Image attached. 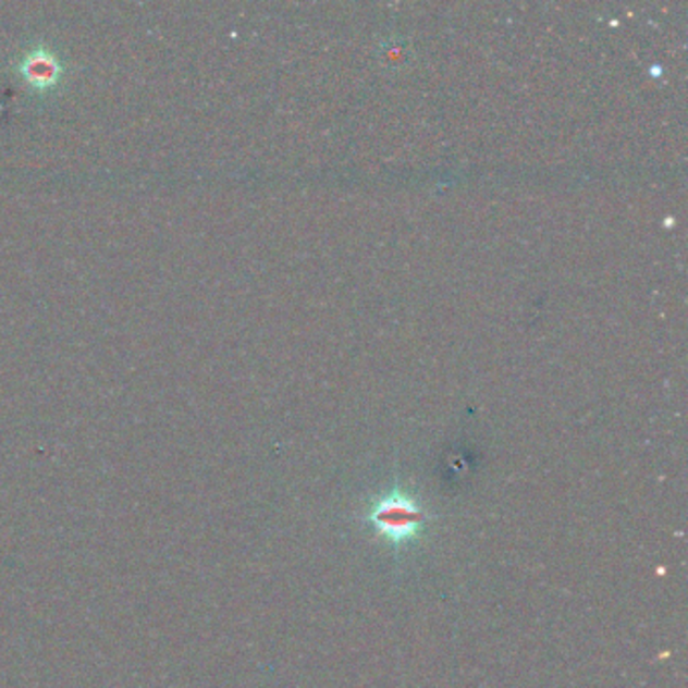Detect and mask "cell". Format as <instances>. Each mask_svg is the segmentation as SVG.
I'll use <instances>...</instances> for the list:
<instances>
[{
    "label": "cell",
    "mask_w": 688,
    "mask_h": 688,
    "mask_svg": "<svg viewBox=\"0 0 688 688\" xmlns=\"http://www.w3.org/2000/svg\"><path fill=\"white\" fill-rule=\"evenodd\" d=\"M373 524L378 525L385 536L404 539L413 536L416 527L420 525V511L416 509L410 501L394 496L376 509Z\"/></svg>",
    "instance_id": "6da1fadb"
}]
</instances>
